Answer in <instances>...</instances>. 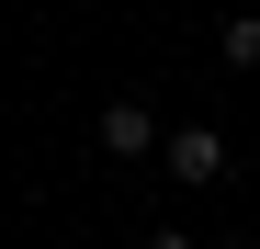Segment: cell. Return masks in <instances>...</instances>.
Listing matches in <instances>:
<instances>
[{
	"mask_svg": "<svg viewBox=\"0 0 260 249\" xmlns=\"http://www.w3.org/2000/svg\"><path fill=\"white\" fill-rule=\"evenodd\" d=\"M158 170L181 193H215V181H226V136H215V124H170V136H158Z\"/></svg>",
	"mask_w": 260,
	"mask_h": 249,
	"instance_id": "obj_1",
	"label": "cell"
},
{
	"mask_svg": "<svg viewBox=\"0 0 260 249\" xmlns=\"http://www.w3.org/2000/svg\"><path fill=\"white\" fill-rule=\"evenodd\" d=\"M158 136H170V124H158L136 91H113V102L91 113V147H102V159H158Z\"/></svg>",
	"mask_w": 260,
	"mask_h": 249,
	"instance_id": "obj_2",
	"label": "cell"
},
{
	"mask_svg": "<svg viewBox=\"0 0 260 249\" xmlns=\"http://www.w3.org/2000/svg\"><path fill=\"white\" fill-rule=\"evenodd\" d=\"M215 57H226V68H260V12H238L226 34H215Z\"/></svg>",
	"mask_w": 260,
	"mask_h": 249,
	"instance_id": "obj_3",
	"label": "cell"
},
{
	"mask_svg": "<svg viewBox=\"0 0 260 249\" xmlns=\"http://www.w3.org/2000/svg\"><path fill=\"white\" fill-rule=\"evenodd\" d=\"M147 249H204V238H181V227H158V238H147Z\"/></svg>",
	"mask_w": 260,
	"mask_h": 249,
	"instance_id": "obj_4",
	"label": "cell"
},
{
	"mask_svg": "<svg viewBox=\"0 0 260 249\" xmlns=\"http://www.w3.org/2000/svg\"><path fill=\"white\" fill-rule=\"evenodd\" d=\"M215 249H260V238H215Z\"/></svg>",
	"mask_w": 260,
	"mask_h": 249,
	"instance_id": "obj_5",
	"label": "cell"
}]
</instances>
